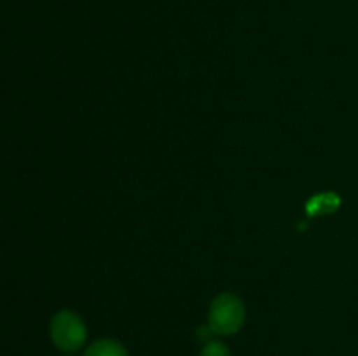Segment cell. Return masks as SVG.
I'll list each match as a JSON object with an SVG mask.
<instances>
[{
  "label": "cell",
  "mask_w": 358,
  "mask_h": 356,
  "mask_svg": "<svg viewBox=\"0 0 358 356\" xmlns=\"http://www.w3.org/2000/svg\"><path fill=\"white\" fill-rule=\"evenodd\" d=\"M247 318L243 300L234 293H220L208 309V327L215 335H233L241 330Z\"/></svg>",
  "instance_id": "1"
},
{
  "label": "cell",
  "mask_w": 358,
  "mask_h": 356,
  "mask_svg": "<svg viewBox=\"0 0 358 356\" xmlns=\"http://www.w3.org/2000/svg\"><path fill=\"white\" fill-rule=\"evenodd\" d=\"M51 341L58 349L65 353H76L84 346L87 328L83 318L73 311H59L51 320Z\"/></svg>",
  "instance_id": "2"
},
{
  "label": "cell",
  "mask_w": 358,
  "mask_h": 356,
  "mask_svg": "<svg viewBox=\"0 0 358 356\" xmlns=\"http://www.w3.org/2000/svg\"><path fill=\"white\" fill-rule=\"evenodd\" d=\"M83 356H129L124 346L114 339H100L90 344Z\"/></svg>",
  "instance_id": "3"
},
{
  "label": "cell",
  "mask_w": 358,
  "mask_h": 356,
  "mask_svg": "<svg viewBox=\"0 0 358 356\" xmlns=\"http://www.w3.org/2000/svg\"><path fill=\"white\" fill-rule=\"evenodd\" d=\"M199 356H231L229 348L220 341H208L203 346Z\"/></svg>",
  "instance_id": "4"
}]
</instances>
